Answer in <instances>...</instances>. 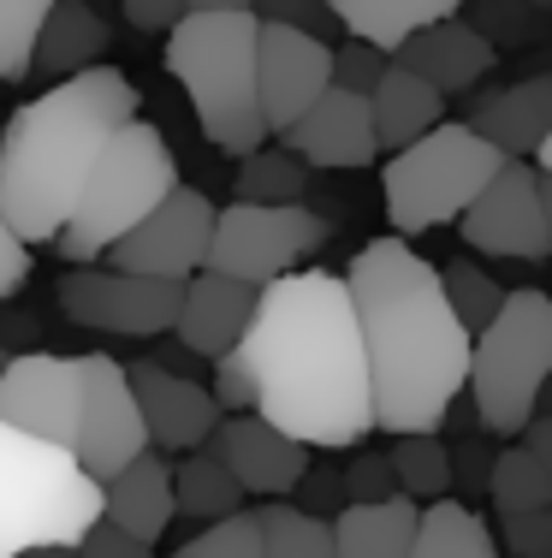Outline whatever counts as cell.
<instances>
[{
  "label": "cell",
  "mask_w": 552,
  "mask_h": 558,
  "mask_svg": "<svg viewBox=\"0 0 552 558\" xmlns=\"http://www.w3.org/2000/svg\"><path fill=\"white\" fill-rule=\"evenodd\" d=\"M238 351L256 375V416L309 451H351L380 428L368 344L345 274L297 268L261 286L256 322Z\"/></svg>",
  "instance_id": "1"
},
{
  "label": "cell",
  "mask_w": 552,
  "mask_h": 558,
  "mask_svg": "<svg viewBox=\"0 0 552 558\" xmlns=\"http://www.w3.org/2000/svg\"><path fill=\"white\" fill-rule=\"evenodd\" d=\"M345 279L375 375V422L392 440L440 434L452 404L469 392V356H476V333L445 298V274L392 232L363 244Z\"/></svg>",
  "instance_id": "2"
},
{
  "label": "cell",
  "mask_w": 552,
  "mask_h": 558,
  "mask_svg": "<svg viewBox=\"0 0 552 558\" xmlns=\"http://www.w3.org/2000/svg\"><path fill=\"white\" fill-rule=\"evenodd\" d=\"M137 119V84L113 65H89L60 77L36 101H24L0 131V215L24 244H60L89 167L113 143V131Z\"/></svg>",
  "instance_id": "3"
},
{
  "label": "cell",
  "mask_w": 552,
  "mask_h": 558,
  "mask_svg": "<svg viewBox=\"0 0 552 558\" xmlns=\"http://www.w3.org/2000/svg\"><path fill=\"white\" fill-rule=\"evenodd\" d=\"M167 72L179 77L203 137L220 155H256L273 137L261 113V19L256 12H184L167 31Z\"/></svg>",
  "instance_id": "4"
},
{
  "label": "cell",
  "mask_w": 552,
  "mask_h": 558,
  "mask_svg": "<svg viewBox=\"0 0 552 558\" xmlns=\"http://www.w3.org/2000/svg\"><path fill=\"white\" fill-rule=\"evenodd\" d=\"M108 517V487L77 463L0 416V558L30 547H77Z\"/></svg>",
  "instance_id": "5"
},
{
  "label": "cell",
  "mask_w": 552,
  "mask_h": 558,
  "mask_svg": "<svg viewBox=\"0 0 552 558\" xmlns=\"http://www.w3.org/2000/svg\"><path fill=\"white\" fill-rule=\"evenodd\" d=\"M179 191V167L167 137L149 119H131L113 131V143L101 149V161L89 167V184L77 191V208L60 232V256L72 268L101 262L120 238H131L167 196Z\"/></svg>",
  "instance_id": "6"
},
{
  "label": "cell",
  "mask_w": 552,
  "mask_h": 558,
  "mask_svg": "<svg viewBox=\"0 0 552 558\" xmlns=\"http://www.w3.org/2000/svg\"><path fill=\"white\" fill-rule=\"evenodd\" d=\"M511 155L493 149L469 119H445L428 137H416L410 149H398L380 172V203H387V226L392 232H433L469 215L481 191L505 172Z\"/></svg>",
  "instance_id": "7"
},
{
  "label": "cell",
  "mask_w": 552,
  "mask_h": 558,
  "mask_svg": "<svg viewBox=\"0 0 552 558\" xmlns=\"http://www.w3.org/2000/svg\"><path fill=\"white\" fill-rule=\"evenodd\" d=\"M552 375V298L535 286L511 291L505 310L476 333L469 356V404L493 440H523L541 410V387Z\"/></svg>",
  "instance_id": "8"
},
{
  "label": "cell",
  "mask_w": 552,
  "mask_h": 558,
  "mask_svg": "<svg viewBox=\"0 0 552 558\" xmlns=\"http://www.w3.org/2000/svg\"><path fill=\"white\" fill-rule=\"evenodd\" d=\"M333 238V226L321 215H309L304 203H232L214 220V244H208V268L249 279V286H273V279L297 274L315 250Z\"/></svg>",
  "instance_id": "9"
},
{
  "label": "cell",
  "mask_w": 552,
  "mask_h": 558,
  "mask_svg": "<svg viewBox=\"0 0 552 558\" xmlns=\"http://www.w3.org/2000/svg\"><path fill=\"white\" fill-rule=\"evenodd\" d=\"M65 322L89 327V333H113V339H155L179 327V303H184V279H149V274H125V268H72L54 286Z\"/></svg>",
  "instance_id": "10"
},
{
  "label": "cell",
  "mask_w": 552,
  "mask_h": 558,
  "mask_svg": "<svg viewBox=\"0 0 552 558\" xmlns=\"http://www.w3.org/2000/svg\"><path fill=\"white\" fill-rule=\"evenodd\" d=\"M77 368H84V398H77V440H72V451H77V463L108 487L113 475L131 470L155 440H149L137 387H131L120 356L89 351V356H77Z\"/></svg>",
  "instance_id": "11"
},
{
  "label": "cell",
  "mask_w": 552,
  "mask_h": 558,
  "mask_svg": "<svg viewBox=\"0 0 552 558\" xmlns=\"http://www.w3.org/2000/svg\"><path fill=\"white\" fill-rule=\"evenodd\" d=\"M469 250L481 256H511V262H547L552 256V220L541 196V167L535 161H505V172L469 203L457 220Z\"/></svg>",
  "instance_id": "12"
},
{
  "label": "cell",
  "mask_w": 552,
  "mask_h": 558,
  "mask_svg": "<svg viewBox=\"0 0 552 558\" xmlns=\"http://www.w3.org/2000/svg\"><path fill=\"white\" fill-rule=\"evenodd\" d=\"M214 220H220L214 203H208L203 191H191V184H179L137 232L108 250V262L125 274H149V279H196L208 268Z\"/></svg>",
  "instance_id": "13"
},
{
  "label": "cell",
  "mask_w": 552,
  "mask_h": 558,
  "mask_svg": "<svg viewBox=\"0 0 552 558\" xmlns=\"http://www.w3.org/2000/svg\"><path fill=\"white\" fill-rule=\"evenodd\" d=\"M77 398H84V368L77 356H54V351H24L12 356V368L0 375V416L12 428L36 434L48 446L72 451L77 440Z\"/></svg>",
  "instance_id": "14"
},
{
  "label": "cell",
  "mask_w": 552,
  "mask_h": 558,
  "mask_svg": "<svg viewBox=\"0 0 552 558\" xmlns=\"http://www.w3.org/2000/svg\"><path fill=\"white\" fill-rule=\"evenodd\" d=\"M327 89H333V43L261 19V113L273 137H285Z\"/></svg>",
  "instance_id": "15"
},
{
  "label": "cell",
  "mask_w": 552,
  "mask_h": 558,
  "mask_svg": "<svg viewBox=\"0 0 552 558\" xmlns=\"http://www.w3.org/2000/svg\"><path fill=\"white\" fill-rule=\"evenodd\" d=\"M131 387H137V404H143V422H149V440L155 451H203L214 440V428L226 422V410L214 404V392L203 380L179 375L173 363H125Z\"/></svg>",
  "instance_id": "16"
},
{
  "label": "cell",
  "mask_w": 552,
  "mask_h": 558,
  "mask_svg": "<svg viewBox=\"0 0 552 558\" xmlns=\"http://www.w3.org/2000/svg\"><path fill=\"white\" fill-rule=\"evenodd\" d=\"M208 451H214V458L238 475L244 494H256V499L297 494V482H304V470H309V446L292 440L285 428H273L268 416H256V410L220 422Z\"/></svg>",
  "instance_id": "17"
},
{
  "label": "cell",
  "mask_w": 552,
  "mask_h": 558,
  "mask_svg": "<svg viewBox=\"0 0 552 558\" xmlns=\"http://www.w3.org/2000/svg\"><path fill=\"white\" fill-rule=\"evenodd\" d=\"M256 303H261V286L203 268L196 279H184V303H179L173 339L191 356L214 363V356H226V351H238V344H244L249 322H256Z\"/></svg>",
  "instance_id": "18"
},
{
  "label": "cell",
  "mask_w": 552,
  "mask_h": 558,
  "mask_svg": "<svg viewBox=\"0 0 552 558\" xmlns=\"http://www.w3.org/2000/svg\"><path fill=\"white\" fill-rule=\"evenodd\" d=\"M285 149L304 155V161L321 167V172L368 167L380 155V131H375V108H368V96L333 84L292 131H285Z\"/></svg>",
  "instance_id": "19"
},
{
  "label": "cell",
  "mask_w": 552,
  "mask_h": 558,
  "mask_svg": "<svg viewBox=\"0 0 552 558\" xmlns=\"http://www.w3.org/2000/svg\"><path fill=\"white\" fill-rule=\"evenodd\" d=\"M392 60L410 65L416 77H428L440 96H464V89H476L481 77L493 72L499 48L488 43V31H476L469 19H440V24H428V31H416Z\"/></svg>",
  "instance_id": "20"
},
{
  "label": "cell",
  "mask_w": 552,
  "mask_h": 558,
  "mask_svg": "<svg viewBox=\"0 0 552 558\" xmlns=\"http://www.w3.org/2000/svg\"><path fill=\"white\" fill-rule=\"evenodd\" d=\"M469 125L505 149L511 161H529L541 155V143L552 137V72H535V77H517L505 89H481L469 101Z\"/></svg>",
  "instance_id": "21"
},
{
  "label": "cell",
  "mask_w": 552,
  "mask_h": 558,
  "mask_svg": "<svg viewBox=\"0 0 552 558\" xmlns=\"http://www.w3.org/2000/svg\"><path fill=\"white\" fill-rule=\"evenodd\" d=\"M173 517H179L173 463L149 446L131 470H120L108 482V523H120L125 535H137V541H149V547H155V541L173 529Z\"/></svg>",
  "instance_id": "22"
},
{
  "label": "cell",
  "mask_w": 552,
  "mask_h": 558,
  "mask_svg": "<svg viewBox=\"0 0 552 558\" xmlns=\"http://www.w3.org/2000/svg\"><path fill=\"white\" fill-rule=\"evenodd\" d=\"M368 108H375V131H380V149H410L416 137H428L433 125H445V96L428 84V77H416L410 65L392 60L387 77H380L375 89H368Z\"/></svg>",
  "instance_id": "23"
},
{
  "label": "cell",
  "mask_w": 552,
  "mask_h": 558,
  "mask_svg": "<svg viewBox=\"0 0 552 558\" xmlns=\"http://www.w3.org/2000/svg\"><path fill=\"white\" fill-rule=\"evenodd\" d=\"M416 529H422V505L410 494H392L375 505H345L333 517L339 558H410Z\"/></svg>",
  "instance_id": "24"
},
{
  "label": "cell",
  "mask_w": 552,
  "mask_h": 558,
  "mask_svg": "<svg viewBox=\"0 0 552 558\" xmlns=\"http://www.w3.org/2000/svg\"><path fill=\"white\" fill-rule=\"evenodd\" d=\"M101 54H108V24H101L96 0H60L42 24L30 72L60 84V77H77V72H89V65H101Z\"/></svg>",
  "instance_id": "25"
},
{
  "label": "cell",
  "mask_w": 552,
  "mask_h": 558,
  "mask_svg": "<svg viewBox=\"0 0 552 558\" xmlns=\"http://www.w3.org/2000/svg\"><path fill=\"white\" fill-rule=\"evenodd\" d=\"M457 7H464V0H333L345 36H363V43L387 48V54H398V48L410 43L416 31H428V24L457 19Z\"/></svg>",
  "instance_id": "26"
},
{
  "label": "cell",
  "mask_w": 552,
  "mask_h": 558,
  "mask_svg": "<svg viewBox=\"0 0 552 558\" xmlns=\"http://www.w3.org/2000/svg\"><path fill=\"white\" fill-rule=\"evenodd\" d=\"M410 558H499V535L469 499H433L422 511Z\"/></svg>",
  "instance_id": "27"
},
{
  "label": "cell",
  "mask_w": 552,
  "mask_h": 558,
  "mask_svg": "<svg viewBox=\"0 0 552 558\" xmlns=\"http://www.w3.org/2000/svg\"><path fill=\"white\" fill-rule=\"evenodd\" d=\"M173 494H179V517H196V523H220V517L244 511V487L214 451H184L173 463Z\"/></svg>",
  "instance_id": "28"
},
{
  "label": "cell",
  "mask_w": 552,
  "mask_h": 558,
  "mask_svg": "<svg viewBox=\"0 0 552 558\" xmlns=\"http://www.w3.org/2000/svg\"><path fill=\"white\" fill-rule=\"evenodd\" d=\"M488 499L499 517H517V511H547L552 505V475L547 463L535 458L523 440H505L493 458V482H488Z\"/></svg>",
  "instance_id": "29"
},
{
  "label": "cell",
  "mask_w": 552,
  "mask_h": 558,
  "mask_svg": "<svg viewBox=\"0 0 552 558\" xmlns=\"http://www.w3.org/2000/svg\"><path fill=\"white\" fill-rule=\"evenodd\" d=\"M304 191H309V161H304V155H292L285 143H280V149L261 143L256 155H244V161H238V203L285 208V203H304Z\"/></svg>",
  "instance_id": "30"
},
{
  "label": "cell",
  "mask_w": 552,
  "mask_h": 558,
  "mask_svg": "<svg viewBox=\"0 0 552 558\" xmlns=\"http://www.w3.org/2000/svg\"><path fill=\"white\" fill-rule=\"evenodd\" d=\"M261 535H268V558H339L333 517H315L304 505L268 499L261 505Z\"/></svg>",
  "instance_id": "31"
},
{
  "label": "cell",
  "mask_w": 552,
  "mask_h": 558,
  "mask_svg": "<svg viewBox=\"0 0 552 558\" xmlns=\"http://www.w3.org/2000/svg\"><path fill=\"white\" fill-rule=\"evenodd\" d=\"M392 470H398V494L410 499H452V446L440 434H404L392 446Z\"/></svg>",
  "instance_id": "32"
},
{
  "label": "cell",
  "mask_w": 552,
  "mask_h": 558,
  "mask_svg": "<svg viewBox=\"0 0 552 558\" xmlns=\"http://www.w3.org/2000/svg\"><path fill=\"white\" fill-rule=\"evenodd\" d=\"M60 0H0V84H19L30 77L36 43H42V24Z\"/></svg>",
  "instance_id": "33"
},
{
  "label": "cell",
  "mask_w": 552,
  "mask_h": 558,
  "mask_svg": "<svg viewBox=\"0 0 552 558\" xmlns=\"http://www.w3.org/2000/svg\"><path fill=\"white\" fill-rule=\"evenodd\" d=\"M445 298H452V310H457V322L469 327V333H481V327L493 322L499 310H505V298L511 291L499 286V279H488L476 268V262H445Z\"/></svg>",
  "instance_id": "34"
},
{
  "label": "cell",
  "mask_w": 552,
  "mask_h": 558,
  "mask_svg": "<svg viewBox=\"0 0 552 558\" xmlns=\"http://www.w3.org/2000/svg\"><path fill=\"white\" fill-rule=\"evenodd\" d=\"M173 558H268V535H261V511H238L208 523L196 541L173 547Z\"/></svg>",
  "instance_id": "35"
},
{
  "label": "cell",
  "mask_w": 552,
  "mask_h": 558,
  "mask_svg": "<svg viewBox=\"0 0 552 558\" xmlns=\"http://www.w3.org/2000/svg\"><path fill=\"white\" fill-rule=\"evenodd\" d=\"M345 494H351V505H375V499H392V494H398L392 451L351 446V458H345Z\"/></svg>",
  "instance_id": "36"
},
{
  "label": "cell",
  "mask_w": 552,
  "mask_h": 558,
  "mask_svg": "<svg viewBox=\"0 0 552 558\" xmlns=\"http://www.w3.org/2000/svg\"><path fill=\"white\" fill-rule=\"evenodd\" d=\"M256 19L292 24V31H309L321 43H345V24H339L333 0H256Z\"/></svg>",
  "instance_id": "37"
},
{
  "label": "cell",
  "mask_w": 552,
  "mask_h": 558,
  "mask_svg": "<svg viewBox=\"0 0 552 558\" xmlns=\"http://www.w3.org/2000/svg\"><path fill=\"white\" fill-rule=\"evenodd\" d=\"M392 54L375 43H363V36H345V43H333V84L339 89H357V96H368V89L387 77Z\"/></svg>",
  "instance_id": "38"
},
{
  "label": "cell",
  "mask_w": 552,
  "mask_h": 558,
  "mask_svg": "<svg viewBox=\"0 0 552 558\" xmlns=\"http://www.w3.org/2000/svg\"><path fill=\"white\" fill-rule=\"evenodd\" d=\"M493 458H499V446H493V434L488 428H476V434H464L452 451V482H457V499H481L488 494V482H493Z\"/></svg>",
  "instance_id": "39"
},
{
  "label": "cell",
  "mask_w": 552,
  "mask_h": 558,
  "mask_svg": "<svg viewBox=\"0 0 552 558\" xmlns=\"http://www.w3.org/2000/svg\"><path fill=\"white\" fill-rule=\"evenodd\" d=\"M208 392H214V404L226 410V416H249V410H256V375H249L244 351L214 356V368H208Z\"/></svg>",
  "instance_id": "40"
},
{
  "label": "cell",
  "mask_w": 552,
  "mask_h": 558,
  "mask_svg": "<svg viewBox=\"0 0 552 558\" xmlns=\"http://www.w3.org/2000/svg\"><path fill=\"white\" fill-rule=\"evenodd\" d=\"M499 541H505L511 558H552V505L547 511L499 517Z\"/></svg>",
  "instance_id": "41"
},
{
  "label": "cell",
  "mask_w": 552,
  "mask_h": 558,
  "mask_svg": "<svg viewBox=\"0 0 552 558\" xmlns=\"http://www.w3.org/2000/svg\"><path fill=\"white\" fill-rule=\"evenodd\" d=\"M77 558H155V547H149V541H137V535H125L120 523L101 517V523L77 541Z\"/></svg>",
  "instance_id": "42"
},
{
  "label": "cell",
  "mask_w": 552,
  "mask_h": 558,
  "mask_svg": "<svg viewBox=\"0 0 552 558\" xmlns=\"http://www.w3.org/2000/svg\"><path fill=\"white\" fill-rule=\"evenodd\" d=\"M297 494H304V511H315V517H339V511L351 505V494H345V470H304Z\"/></svg>",
  "instance_id": "43"
},
{
  "label": "cell",
  "mask_w": 552,
  "mask_h": 558,
  "mask_svg": "<svg viewBox=\"0 0 552 558\" xmlns=\"http://www.w3.org/2000/svg\"><path fill=\"white\" fill-rule=\"evenodd\" d=\"M125 7V24L131 31H149V36H167L173 24L191 12V0H120Z\"/></svg>",
  "instance_id": "44"
},
{
  "label": "cell",
  "mask_w": 552,
  "mask_h": 558,
  "mask_svg": "<svg viewBox=\"0 0 552 558\" xmlns=\"http://www.w3.org/2000/svg\"><path fill=\"white\" fill-rule=\"evenodd\" d=\"M24 279H30V244H24V238L12 232V220L0 215V298H12Z\"/></svg>",
  "instance_id": "45"
},
{
  "label": "cell",
  "mask_w": 552,
  "mask_h": 558,
  "mask_svg": "<svg viewBox=\"0 0 552 558\" xmlns=\"http://www.w3.org/2000/svg\"><path fill=\"white\" fill-rule=\"evenodd\" d=\"M523 446H529L535 458L547 463V475H552V416H535L529 428H523Z\"/></svg>",
  "instance_id": "46"
},
{
  "label": "cell",
  "mask_w": 552,
  "mask_h": 558,
  "mask_svg": "<svg viewBox=\"0 0 552 558\" xmlns=\"http://www.w3.org/2000/svg\"><path fill=\"white\" fill-rule=\"evenodd\" d=\"M191 12H256V0H191Z\"/></svg>",
  "instance_id": "47"
},
{
  "label": "cell",
  "mask_w": 552,
  "mask_h": 558,
  "mask_svg": "<svg viewBox=\"0 0 552 558\" xmlns=\"http://www.w3.org/2000/svg\"><path fill=\"white\" fill-rule=\"evenodd\" d=\"M19 558H77V547H30V553H19Z\"/></svg>",
  "instance_id": "48"
},
{
  "label": "cell",
  "mask_w": 552,
  "mask_h": 558,
  "mask_svg": "<svg viewBox=\"0 0 552 558\" xmlns=\"http://www.w3.org/2000/svg\"><path fill=\"white\" fill-rule=\"evenodd\" d=\"M535 416H552V375H547V387H541V410Z\"/></svg>",
  "instance_id": "49"
},
{
  "label": "cell",
  "mask_w": 552,
  "mask_h": 558,
  "mask_svg": "<svg viewBox=\"0 0 552 558\" xmlns=\"http://www.w3.org/2000/svg\"><path fill=\"white\" fill-rule=\"evenodd\" d=\"M535 167H541V172H552V137L541 143V155H535Z\"/></svg>",
  "instance_id": "50"
},
{
  "label": "cell",
  "mask_w": 552,
  "mask_h": 558,
  "mask_svg": "<svg viewBox=\"0 0 552 558\" xmlns=\"http://www.w3.org/2000/svg\"><path fill=\"white\" fill-rule=\"evenodd\" d=\"M541 196H547V220H552V172H541Z\"/></svg>",
  "instance_id": "51"
},
{
  "label": "cell",
  "mask_w": 552,
  "mask_h": 558,
  "mask_svg": "<svg viewBox=\"0 0 552 558\" xmlns=\"http://www.w3.org/2000/svg\"><path fill=\"white\" fill-rule=\"evenodd\" d=\"M7 368H12V351H7V344H0V375H7Z\"/></svg>",
  "instance_id": "52"
},
{
  "label": "cell",
  "mask_w": 552,
  "mask_h": 558,
  "mask_svg": "<svg viewBox=\"0 0 552 558\" xmlns=\"http://www.w3.org/2000/svg\"><path fill=\"white\" fill-rule=\"evenodd\" d=\"M529 7H535V12H552V0H529Z\"/></svg>",
  "instance_id": "53"
}]
</instances>
